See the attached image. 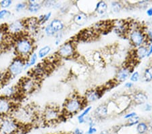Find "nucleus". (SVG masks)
I'll list each match as a JSON object with an SVG mask.
<instances>
[{
    "mask_svg": "<svg viewBox=\"0 0 152 134\" xmlns=\"http://www.w3.org/2000/svg\"><path fill=\"white\" fill-rule=\"evenodd\" d=\"M146 14L149 17L152 16V7H150V8H149L148 10H147Z\"/></svg>",
    "mask_w": 152,
    "mask_h": 134,
    "instance_id": "a18cd8bd",
    "label": "nucleus"
},
{
    "mask_svg": "<svg viewBox=\"0 0 152 134\" xmlns=\"http://www.w3.org/2000/svg\"><path fill=\"white\" fill-rule=\"evenodd\" d=\"M27 8V2L23 1V2H19L15 6V10L16 12H20L21 11L24 10V9Z\"/></svg>",
    "mask_w": 152,
    "mask_h": 134,
    "instance_id": "72a5a7b5",
    "label": "nucleus"
},
{
    "mask_svg": "<svg viewBox=\"0 0 152 134\" xmlns=\"http://www.w3.org/2000/svg\"><path fill=\"white\" fill-rule=\"evenodd\" d=\"M12 116L21 126H29L36 121L37 114L33 107L26 106L14 109Z\"/></svg>",
    "mask_w": 152,
    "mask_h": 134,
    "instance_id": "f257e3e1",
    "label": "nucleus"
},
{
    "mask_svg": "<svg viewBox=\"0 0 152 134\" xmlns=\"http://www.w3.org/2000/svg\"><path fill=\"white\" fill-rule=\"evenodd\" d=\"M38 60V56L37 53L35 52H33L32 54L29 56L28 58V60L25 61V65H24V70H26L28 69L29 67H33L36 64Z\"/></svg>",
    "mask_w": 152,
    "mask_h": 134,
    "instance_id": "b1692460",
    "label": "nucleus"
},
{
    "mask_svg": "<svg viewBox=\"0 0 152 134\" xmlns=\"http://www.w3.org/2000/svg\"><path fill=\"white\" fill-rule=\"evenodd\" d=\"M60 118V112L53 106H48L43 114V119L46 123H51L57 121Z\"/></svg>",
    "mask_w": 152,
    "mask_h": 134,
    "instance_id": "1a4fd4ad",
    "label": "nucleus"
},
{
    "mask_svg": "<svg viewBox=\"0 0 152 134\" xmlns=\"http://www.w3.org/2000/svg\"><path fill=\"white\" fill-rule=\"evenodd\" d=\"M108 106L107 104H101L94 111V116L97 119H104L108 116Z\"/></svg>",
    "mask_w": 152,
    "mask_h": 134,
    "instance_id": "2eb2a0df",
    "label": "nucleus"
},
{
    "mask_svg": "<svg viewBox=\"0 0 152 134\" xmlns=\"http://www.w3.org/2000/svg\"><path fill=\"white\" fill-rule=\"evenodd\" d=\"M24 24H25V29L26 30H28L29 32L35 33L38 31L39 24L38 23L37 18H30L26 19L24 21Z\"/></svg>",
    "mask_w": 152,
    "mask_h": 134,
    "instance_id": "dca6fc26",
    "label": "nucleus"
},
{
    "mask_svg": "<svg viewBox=\"0 0 152 134\" xmlns=\"http://www.w3.org/2000/svg\"><path fill=\"white\" fill-rule=\"evenodd\" d=\"M140 79V74L138 71H134L130 77V81L132 83H136Z\"/></svg>",
    "mask_w": 152,
    "mask_h": 134,
    "instance_id": "c9c22d12",
    "label": "nucleus"
},
{
    "mask_svg": "<svg viewBox=\"0 0 152 134\" xmlns=\"http://www.w3.org/2000/svg\"><path fill=\"white\" fill-rule=\"evenodd\" d=\"M51 52V47L49 45L43 46L41 48L39 49L37 56L39 58H44L50 53Z\"/></svg>",
    "mask_w": 152,
    "mask_h": 134,
    "instance_id": "c85d7f7f",
    "label": "nucleus"
},
{
    "mask_svg": "<svg viewBox=\"0 0 152 134\" xmlns=\"http://www.w3.org/2000/svg\"><path fill=\"white\" fill-rule=\"evenodd\" d=\"M128 35L132 45L136 48L141 45H148L149 47L145 31L143 28L139 26L137 28L130 29Z\"/></svg>",
    "mask_w": 152,
    "mask_h": 134,
    "instance_id": "39448f33",
    "label": "nucleus"
},
{
    "mask_svg": "<svg viewBox=\"0 0 152 134\" xmlns=\"http://www.w3.org/2000/svg\"><path fill=\"white\" fill-rule=\"evenodd\" d=\"M51 15H52L51 12H49L45 14H41V15L39 16L37 18L39 25H42V24H44L47 23V22L49 21V20L50 19Z\"/></svg>",
    "mask_w": 152,
    "mask_h": 134,
    "instance_id": "7c9ffc66",
    "label": "nucleus"
},
{
    "mask_svg": "<svg viewBox=\"0 0 152 134\" xmlns=\"http://www.w3.org/2000/svg\"><path fill=\"white\" fill-rule=\"evenodd\" d=\"M91 109H92L91 106H87V108H86L84 111L82 112L81 114H80L78 116L77 120L78 123L80 124H83L86 123V117L89 115V114L91 112Z\"/></svg>",
    "mask_w": 152,
    "mask_h": 134,
    "instance_id": "a878e982",
    "label": "nucleus"
},
{
    "mask_svg": "<svg viewBox=\"0 0 152 134\" xmlns=\"http://www.w3.org/2000/svg\"><path fill=\"white\" fill-rule=\"evenodd\" d=\"M139 122H140V118H139V116H136L133 118L128 119L126 125L127 127H133L134 125H137Z\"/></svg>",
    "mask_w": 152,
    "mask_h": 134,
    "instance_id": "473e14b6",
    "label": "nucleus"
},
{
    "mask_svg": "<svg viewBox=\"0 0 152 134\" xmlns=\"http://www.w3.org/2000/svg\"><path fill=\"white\" fill-rule=\"evenodd\" d=\"M148 53V47L147 45H141L137 48L134 50V56L138 60H141L147 57Z\"/></svg>",
    "mask_w": 152,
    "mask_h": 134,
    "instance_id": "412c9836",
    "label": "nucleus"
},
{
    "mask_svg": "<svg viewBox=\"0 0 152 134\" xmlns=\"http://www.w3.org/2000/svg\"><path fill=\"white\" fill-rule=\"evenodd\" d=\"M86 102L84 98H80L77 96H71L67 98L64 104V111L67 115H74L81 111Z\"/></svg>",
    "mask_w": 152,
    "mask_h": 134,
    "instance_id": "20e7f679",
    "label": "nucleus"
},
{
    "mask_svg": "<svg viewBox=\"0 0 152 134\" xmlns=\"http://www.w3.org/2000/svg\"><path fill=\"white\" fill-rule=\"evenodd\" d=\"M148 100V96H147L146 94H145L143 92H137L133 94L131 101L137 105H141V104H145Z\"/></svg>",
    "mask_w": 152,
    "mask_h": 134,
    "instance_id": "f3484780",
    "label": "nucleus"
},
{
    "mask_svg": "<svg viewBox=\"0 0 152 134\" xmlns=\"http://www.w3.org/2000/svg\"><path fill=\"white\" fill-rule=\"evenodd\" d=\"M137 134H138V133H137Z\"/></svg>",
    "mask_w": 152,
    "mask_h": 134,
    "instance_id": "09e8293b",
    "label": "nucleus"
},
{
    "mask_svg": "<svg viewBox=\"0 0 152 134\" xmlns=\"http://www.w3.org/2000/svg\"><path fill=\"white\" fill-rule=\"evenodd\" d=\"M47 66L45 63H39V64L35 66L33 69L32 74L33 76L37 77H41L43 76L47 72Z\"/></svg>",
    "mask_w": 152,
    "mask_h": 134,
    "instance_id": "6ab92c4d",
    "label": "nucleus"
},
{
    "mask_svg": "<svg viewBox=\"0 0 152 134\" xmlns=\"http://www.w3.org/2000/svg\"><path fill=\"white\" fill-rule=\"evenodd\" d=\"M143 79L145 82H150L152 81V66H149L143 72Z\"/></svg>",
    "mask_w": 152,
    "mask_h": 134,
    "instance_id": "2f4dec72",
    "label": "nucleus"
},
{
    "mask_svg": "<svg viewBox=\"0 0 152 134\" xmlns=\"http://www.w3.org/2000/svg\"><path fill=\"white\" fill-rule=\"evenodd\" d=\"M25 29V24L23 21H16L12 22L7 26V32L11 35H20Z\"/></svg>",
    "mask_w": 152,
    "mask_h": 134,
    "instance_id": "f8f14e48",
    "label": "nucleus"
},
{
    "mask_svg": "<svg viewBox=\"0 0 152 134\" xmlns=\"http://www.w3.org/2000/svg\"><path fill=\"white\" fill-rule=\"evenodd\" d=\"M137 116V114L135 113V112H131V113H129L128 114H125L124 118L125 119H126V120H128V119L133 118L134 116Z\"/></svg>",
    "mask_w": 152,
    "mask_h": 134,
    "instance_id": "a19ab883",
    "label": "nucleus"
},
{
    "mask_svg": "<svg viewBox=\"0 0 152 134\" xmlns=\"http://www.w3.org/2000/svg\"><path fill=\"white\" fill-rule=\"evenodd\" d=\"M49 24H50L51 28L52 29V30L54 31L56 34L59 32H62L65 27L64 23H63V21L58 18L53 19Z\"/></svg>",
    "mask_w": 152,
    "mask_h": 134,
    "instance_id": "aec40b11",
    "label": "nucleus"
},
{
    "mask_svg": "<svg viewBox=\"0 0 152 134\" xmlns=\"http://www.w3.org/2000/svg\"><path fill=\"white\" fill-rule=\"evenodd\" d=\"M42 2H39L35 0H31L27 2V10L31 13H37L42 8Z\"/></svg>",
    "mask_w": 152,
    "mask_h": 134,
    "instance_id": "4be33fe9",
    "label": "nucleus"
},
{
    "mask_svg": "<svg viewBox=\"0 0 152 134\" xmlns=\"http://www.w3.org/2000/svg\"><path fill=\"white\" fill-rule=\"evenodd\" d=\"M14 48L18 56L26 60L33 53L35 47L31 38L24 35H20L14 42Z\"/></svg>",
    "mask_w": 152,
    "mask_h": 134,
    "instance_id": "f03ea898",
    "label": "nucleus"
},
{
    "mask_svg": "<svg viewBox=\"0 0 152 134\" xmlns=\"http://www.w3.org/2000/svg\"><path fill=\"white\" fill-rule=\"evenodd\" d=\"M151 55H152V43L148 47V56H147V57L151 56Z\"/></svg>",
    "mask_w": 152,
    "mask_h": 134,
    "instance_id": "49530a36",
    "label": "nucleus"
},
{
    "mask_svg": "<svg viewBox=\"0 0 152 134\" xmlns=\"http://www.w3.org/2000/svg\"><path fill=\"white\" fill-rule=\"evenodd\" d=\"M152 108V106L149 103H145L144 106V109L146 111H150Z\"/></svg>",
    "mask_w": 152,
    "mask_h": 134,
    "instance_id": "37998d69",
    "label": "nucleus"
},
{
    "mask_svg": "<svg viewBox=\"0 0 152 134\" xmlns=\"http://www.w3.org/2000/svg\"><path fill=\"white\" fill-rule=\"evenodd\" d=\"M44 31H45V35L47 36L51 37V36L56 35V33H54V31L52 30V29L51 28L50 24H48V25L45 26V29H44Z\"/></svg>",
    "mask_w": 152,
    "mask_h": 134,
    "instance_id": "4c0bfd02",
    "label": "nucleus"
},
{
    "mask_svg": "<svg viewBox=\"0 0 152 134\" xmlns=\"http://www.w3.org/2000/svg\"><path fill=\"white\" fill-rule=\"evenodd\" d=\"M124 86H125V87H126V88L131 89V87H133V83H132V82H126V83H125Z\"/></svg>",
    "mask_w": 152,
    "mask_h": 134,
    "instance_id": "c03bdc74",
    "label": "nucleus"
},
{
    "mask_svg": "<svg viewBox=\"0 0 152 134\" xmlns=\"http://www.w3.org/2000/svg\"><path fill=\"white\" fill-rule=\"evenodd\" d=\"M99 134H110V133L108 130H103L99 133Z\"/></svg>",
    "mask_w": 152,
    "mask_h": 134,
    "instance_id": "de8ad7c7",
    "label": "nucleus"
},
{
    "mask_svg": "<svg viewBox=\"0 0 152 134\" xmlns=\"http://www.w3.org/2000/svg\"><path fill=\"white\" fill-rule=\"evenodd\" d=\"M7 27L6 29H3L0 27V49H3L5 46V43H6L7 40Z\"/></svg>",
    "mask_w": 152,
    "mask_h": 134,
    "instance_id": "c756f323",
    "label": "nucleus"
},
{
    "mask_svg": "<svg viewBox=\"0 0 152 134\" xmlns=\"http://www.w3.org/2000/svg\"><path fill=\"white\" fill-rule=\"evenodd\" d=\"M12 3L13 2L11 0H3L0 1V8H1V10H6L12 6Z\"/></svg>",
    "mask_w": 152,
    "mask_h": 134,
    "instance_id": "f704fd0d",
    "label": "nucleus"
},
{
    "mask_svg": "<svg viewBox=\"0 0 152 134\" xmlns=\"http://www.w3.org/2000/svg\"><path fill=\"white\" fill-rule=\"evenodd\" d=\"M14 111L11 99L4 96H0V117L10 115Z\"/></svg>",
    "mask_w": 152,
    "mask_h": 134,
    "instance_id": "9d476101",
    "label": "nucleus"
},
{
    "mask_svg": "<svg viewBox=\"0 0 152 134\" xmlns=\"http://www.w3.org/2000/svg\"><path fill=\"white\" fill-rule=\"evenodd\" d=\"M122 8H123V4L121 1H112L111 4H110V10L114 14L119 13Z\"/></svg>",
    "mask_w": 152,
    "mask_h": 134,
    "instance_id": "cd10ccee",
    "label": "nucleus"
},
{
    "mask_svg": "<svg viewBox=\"0 0 152 134\" xmlns=\"http://www.w3.org/2000/svg\"><path fill=\"white\" fill-rule=\"evenodd\" d=\"M76 48L72 41H67L60 46L57 51V55L64 59H70L75 56Z\"/></svg>",
    "mask_w": 152,
    "mask_h": 134,
    "instance_id": "423d86ee",
    "label": "nucleus"
},
{
    "mask_svg": "<svg viewBox=\"0 0 152 134\" xmlns=\"http://www.w3.org/2000/svg\"><path fill=\"white\" fill-rule=\"evenodd\" d=\"M133 69L129 67H123L118 70L116 75V80L118 83H123L126 81L127 79L130 78L132 73Z\"/></svg>",
    "mask_w": 152,
    "mask_h": 134,
    "instance_id": "ddd939ff",
    "label": "nucleus"
},
{
    "mask_svg": "<svg viewBox=\"0 0 152 134\" xmlns=\"http://www.w3.org/2000/svg\"><path fill=\"white\" fill-rule=\"evenodd\" d=\"M55 44L56 45H60V43H61V41H62V38H63V33L62 31V32H59L58 33L56 34L55 35Z\"/></svg>",
    "mask_w": 152,
    "mask_h": 134,
    "instance_id": "58836bf2",
    "label": "nucleus"
},
{
    "mask_svg": "<svg viewBox=\"0 0 152 134\" xmlns=\"http://www.w3.org/2000/svg\"><path fill=\"white\" fill-rule=\"evenodd\" d=\"M88 21V15L84 12H79L73 17V22L79 26H82L87 23Z\"/></svg>",
    "mask_w": 152,
    "mask_h": 134,
    "instance_id": "a211bd4d",
    "label": "nucleus"
},
{
    "mask_svg": "<svg viewBox=\"0 0 152 134\" xmlns=\"http://www.w3.org/2000/svg\"><path fill=\"white\" fill-rule=\"evenodd\" d=\"M21 125L11 115L0 117V134H17Z\"/></svg>",
    "mask_w": 152,
    "mask_h": 134,
    "instance_id": "7ed1b4c3",
    "label": "nucleus"
},
{
    "mask_svg": "<svg viewBox=\"0 0 152 134\" xmlns=\"http://www.w3.org/2000/svg\"><path fill=\"white\" fill-rule=\"evenodd\" d=\"M103 92L99 89H93L87 91L85 94V101L86 103H91L99 100L102 97Z\"/></svg>",
    "mask_w": 152,
    "mask_h": 134,
    "instance_id": "4468645a",
    "label": "nucleus"
},
{
    "mask_svg": "<svg viewBox=\"0 0 152 134\" xmlns=\"http://www.w3.org/2000/svg\"><path fill=\"white\" fill-rule=\"evenodd\" d=\"M97 130L95 127H89V129L86 132V134H95L97 133Z\"/></svg>",
    "mask_w": 152,
    "mask_h": 134,
    "instance_id": "ea45409f",
    "label": "nucleus"
},
{
    "mask_svg": "<svg viewBox=\"0 0 152 134\" xmlns=\"http://www.w3.org/2000/svg\"><path fill=\"white\" fill-rule=\"evenodd\" d=\"M11 15V12L8 10H0V20L9 18Z\"/></svg>",
    "mask_w": 152,
    "mask_h": 134,
    "instance_id": "e433bc0d",
    "label": "nucleus"
},
{
    "mask_svg": "<svg viewBox=\"0 0 152 134\" xmlns=\"http://www.w3.org/2000/svg\"><path fill=\"white\" fill-rule=\"evenodd\" d=\"M108 6L107 3L104 1H98L95 6L94 12L99 15H104L107 12Z\"/></svg>",
    "mask_w": 152,
    "mask_h": 134,
    "instance_id": "5701e85b",
    "label": "nucleus"
},
{
    "mask_svg": "<svg viewBox=\"0 0 152 134\" xmlns=\"http://www.w3.org/2000/svg\"><path fill=\"white\" fill-rule=\"evenodd\" d=\"M19 89L16 88V87L14 86H12V87H7L6 89H4V91L3 92V95L5 97H8V98L11 99L12 97H13L14 96H15L18 93Z\"/></svg>",
    "mask_w": 152,
    "mask_h": 134,
    "instance_id": "393cba45",
    "label": "nucleus"
},
{
    "mask_svg": "<svg viewBox=\"0 0 152 134\" xmlns=\"http://www.w3.org/2000/svg\"><path fill=\"white\" fill-rule=\"evenodd\" d=\"M112 28L115 33L119 36L128 35L129 31V23L122 20H118L113 22Z\"/></svg>",
    "mask_w": 152,
    "mask_h": 134,
    "instance_id": "9b49d317",
    "label": "nucleus"
},
{
    "mask_svg": "<svg viewBox=\"0 0 152 134\" xmlns=\"http://www.w3.org/2000/svg\"><path fill=\"white\" fill-rule=\"evenodd\" d=\"M73 134H85V133L84 132V131L81 130V129L77 127L74 130V131H73Z\"/></svg>",
    "mask_w": 152,
    "mask_h": 134,
    "instance_id": "79ce46f5",
    "label": "nucleus"
},
{
    "mask_svg": "<svg viewBox=\"0 0 152 134\" xmlns=\"http://www.w3.org/2000/svg\"><path fill=\"white\" fill-rule=\"evenodd\" d=\"M25 60L20 57L17 56L12 60L8 69V73L10 76L16 77L23 71L25 65Z\"/></svg>",
    "mask_w": 152,
    "mask_h": 134,
    "instance_id": "0eeeda50",
    "label": "nucleus"
},
{
    "mask_svg": "<svg viewBox=\"0 0 152 134\" xmlns=\"http://www.w3.org/2000/svg\"><path fill=\"white\" fill-rule=\"evenodd\" d=\"M148 130L149 125L145 122L140 121L136 126V131L138 134H145Z\"/></svg>",
    "mask_w": 152,
    "mask_h": 134,
    "instance_id": "bb28decb",
    "label": "nucleus"
},
{
    "mask_svg": "<svg viewBox=\"0 0 152 134\" xmlns=\"http://www.w3.org/2000/svg\"><path fill=\"white\" fill-rule=\"evenodd\" d=\"M37 86V82L33 77H26L21 80L18 89L23 94H28L34 92Z\"/></svg>",
    "mask_w": 152,
    "mask_h": 134,
    "instance_id": "6e6552de",
    "label": "nucleus"
}]
</instances>
